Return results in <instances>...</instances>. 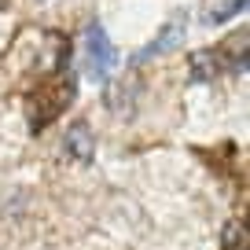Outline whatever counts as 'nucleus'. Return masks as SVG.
<instances>
[{"instance_id": "f257e3e1", "label": "nucleus", "mask_w": 250, "mask_h": 250, "mask_svg": "<svg viewBox=\"0 0 250 250\" xmlns=\"http://www.w3.org/2000/svg\"><path fill=\"white\" fill-rule=\"evenodd\" d=\"M85 62H88V74L96 81H107L114 74L118 52H114V44H110L107 30L100 22H88V30H85Z\"/></svg>"}, {"instance_id": "f03ea898", "label": "nucleus", "mask_w": 250, "mask_h": 250, "mask_svg": "<svg viewBox=\"0 0 250 250\" xmlns=\"http://www.w3.org/2000/svg\"><path fill=\"white\" fill-rule=\"evenodd\" d=\"M184 33H188V22H184V15L169 19V22H166L162 30L155 33V41H151V44H144L140 52L133 55V66H144V62H151V59H158V55L173 52V48H177L180 41H184Z\"/></svg>"}, {"instance_id": "7ed1b4c3", "label": "nucleus", "mask_w": 250, "mask_h": 250, "mask_svg": "<svg viewBox=\"0 0 250 250\" xmlns=\"http://www.w3.org/2000/svg\"><path fill=\"white\" fill-rule=\"evenodd\" d=\"M62 151H66V158H74V162H92L96 140H92V129H88V122L70 125V133L62 136Z\"/></svg>"}, {"instance_id": "20e7f679", "label": "nucleus", "mask_w": 250, "mask_h": 250, "mask_svg": "<svg viewBox=\"0 0 250 250\" xmlns=\"http://www.w3.org/2000/svg\"><path fill=\"white\" fill-rule=\"evenodd\" d=\"M221 74V62L213 52H195L191 55V81H199V85H206V81H213Z\"/></svg>"}, {"instance_id": "39448f33", "label": "nucleus", "mask_w": 250, "mask_h": 250, "mask_svg": "<svg viewBox=\"0 0 250 250\" xmlns=\"http://www.w3.org/2000/svg\"><path fill=\"white\" fill-rule=\"evenodd\" d=\"M243 8H247V0H225V4H217V8L206 15V26H221V22H228V19L239 15Z\"/></svg>"}, {"instance_id": "423d86ee", "label": "nucleus", "mask_w": 250, "mask_h": 250, "mask_svg": "<svg viewBox=\"0 0 250 250\" xmlns=\"http://www.w3.org/2000/svg\"><path fill=\"white\" fill-rule=\"evenodd\" d=\"M243 239H247V235H243V225H239V221H232V225L225 228V250H239Z\"/></svg>"}, {"instance_id": "0eeeda50", "label": "nucleus", "mask_w": 250, "mask_h": 250, "mask_svg": "<svg viewBox=\"0 0 250 250\" xmlns=\"http://www.w3.org/2000/svg\"><path fill=\"white\" fill-rule=\"evenodd\" d=\"M239 250H247V247H239Z\"/></svg>"}]
</instances>
